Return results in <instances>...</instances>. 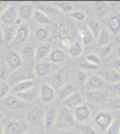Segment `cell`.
<instances>
[{
  "label": "cell",
  "instance_id": "obj_15",
  "mask_svg": "<svg viewBox=\"0 0 120 134\" xmlns=\"http://www.w3.org/2000/svg\"><path fill=\"white\" fill-rule=\"evenodd\" d=\"M30 27L28 24L26 23H22L20 26L17 27L16 30V34H15V38L14 41L16 44H22L24 41H26V40L28 38V37L30 36Z\"/></svg>",
  "mask_w": 120,
  "mask_h": 134
},
{
  "label": "cell",
  "instance_id": "obj_40",
  "mask_svg": "<svg viewBox=\"0 0 120 134\" xmlns=\"http://www.w3.org/2000/svg\"><path fill=\"white\" fill-rule=\"evenodd\" d=\"M75 78H76V82H77L78 85H80V86H84L85 82H86L87 80H88L87 73L82 70H80L76 72Z\"/></svg>",
  "mask_w": 120,
  "mask_h": 134
},
{
  "label": "cell",
  "instance_id": "obj_32",
  "mask_svg": "<svg viewBox=\"0 0 120 134\" xmlns=\"http://www.w3.org/2000/svg\"><path fill=\"white\" fill-rule=\"evenodd\" d=\"M49 81L52 85L56 86V87H59L60 85H64V81H65V74L62 72H56L52 73L51 76L49 78ZM51 85V86H52Z\"/></svg>",
  "mask_w": 120,
  "mask_h": 134
},
{
  "label": "cell",
  "instance_id": "obj_21",
  "mask_svg": "<svg viewBox=\"0 0 120 134\" xmlns=\"http://www.w3.org/2000/svg\"><path fill=\"white\" fill-rule=\"evenodd\" d=\"M26 121H27L28 124H30L32 125H39L41 122H43V118L41 115L40 110L33 109L30 111L26 114Z\"/></svg>",
  "mask_w": 120,
  "mask_h": 134
},
{
  "label": "cell",
  "instance_id": "obj_39",
  "mask_svg": "<svg viewBox=\"0 0 120 134\" xmlns=\"http://www.w3.org/2000/svg\"><path fill=\"white\" fill-rule=\"evenodd\" d=\"M22 55L26 59H32L35 57V49L30 46H26L22 49Z\"/></svg>",
  "mask_w": 120,
  "mask_h": 134
},
{
  "label": "cell",
  "instance_id": "obj_2",
  "mask_svg": "<svg viewBox=\"0 0 120 134\" xmlns=\"http://www.w3.org/2000/svg\"><path fill=\"white\" fill-rule=\"evenodd\" d=\"M75 119L74 117L73 112H70L67 108H63L58 111L56 126L62 130H70L75 126Z\"/></svg>",
  "mask_w": 120,
  "mask_h": 134
},
{
  "label": "cell",
  "instance_id": "obj_18",
  "mask_svg": "<svg viewBox=\"0 0 120 134\" xmlns=\"http://www.w3.org/2000/svg\"><path fill=\"white\" fill-rule=\"evenodd\" d=\"M92 7L95 10L97 15L102 19L107 18L111 12L109 5H108L105 2H94L92 4Z\"/></svg>",
  "mask_w": 120,
  "mask_h": 134
},
{
  "label": "cell",
  "instance_id": "obj_55",
  "mask_svg": "<svg viewBox=\"0 0 120 134\" xmlns=\"http://www.w3.org/2000/svg\"><path fill=\"white\" fill-rule=\"evenodd\" d=\"M23 134H35V133H34L33 131H29V130H28V131H25V132L23 133Z\"/></svg>",
  "mask_w": 120,
  "mask_h": 134
},
{
  "label": "cell",
  "instance_id": "obj_41",
  "mask_svg": "<svg viewBox=\"0 0 120 134\" xmlns=\"http://www.w3.org/2000/svg\"><path fill=\"white\" fill-rule=\"evenodd\" d=\"M11 73V70L8 68V66L6 64H1L0 66V80L2 81H7L9 79Z\"/></svg>",
  "mask_w": 120,
  "mask_h": 134
},
{
  "label": "cell",
  "instance_id": "obj_9",
  "mask_svg": "<svg viewBox=\"0 0 120 134\" xmlns=\"http://www.w3.org/2000/svg\"><path fill=\"white\" fill-rule=\"evenodd\" d=\"M6 64L12 72L23 66V60L18 53L14 50H10L6 54Z\"/></svg>",
  "mask_w": 120,
  "mask_h": 134
},
{
  "label": "cell",
  "instance_id": "obj_19",
  "mask_svg": "<svg viewBox=\"0 0 120 134\" xmlns=\"http://www.w3.org/2000/svg\"><path fill=\"white\" fill-rule=\"evenodd\" d=\"M100 77L103 78L106 81H109L112 83L120 82V74L112 68L102 70L100 72Z\"/></svg>",
  "mask_w": 120,
  "mask_h": 134
},
{
  "label": "cell",
  "instance_id": "obj_12",
  "mask_svg": "<svg viewBox=\"0 0 120 134\" xmlns=\"http://www.w3.org/2000/svg\"><path fill=\"white\" fill-rule=\"evenodd\" d=\"M74 117L77 122H85L91 118V110L86 105L82 104L73 110Z\"/></svg>",
  "mask_w": 120,
  "mask_h": 134
},
{
  "label": "cell",
  "instance_id": "obj_50",
  "mask_svg": "<svg viewBox=\"0 0 120 134\" xmlns=\"http://www.w3.org/2000/svg\"><path fill=\"white\" fill-rule=\"evenodd\" d=\"M113 69H114L116 72H117L120 74V60L118 59V58L115 61L114 65H113Z\"/></svg>",
  "mask_w": 120,
  "mask_h": 134
},
{
  "label": "cell",
  "instance_id": "obj_36",
  "mask_svg": "<svg viewBox=\"0 0 120 134\" xmlns=\"http://www.w3.org/2000/svg\"><path fill=\"white\" fill-rule=\"evenodd\" d=\"M87 27L89 28L91 34L94 37V38H97L100 32V24L99 21H89V23L87 24Z\"/></svg>",
  "mask_w": 120,
  "mask_h": 134
},
{
  "label": "cell",
  "instance_id": "obj_57",
  "mask_svg": "<svg viewBox=\"0 0 120 134\" xmlns=\"http://www.w3.org/2000/svg\"><path fill=\"white\" fill-rule=\"evenodd\" d=\"M0 66H1V62H0Z\"/></svg>",
  "mask_w": 120,
  "mask_h": 134
},
{
  "label": "cell",
  "instance_id": "obj_38",
  "mask_svg": "<svg viewBox=\"0 0 120 134\" xmlns=\"http://www.w3.org/2000/svg\"><path fill=\"white\" fill-rule=\"evenodd\" d=\"M108 110L110 111H115V110H119L120 109V97L117 98H110L107 105Z\"/></svg>",
  "mask_w": 120,
  "mask_h": 134
},
{
  "label": "cell",
  "instance_id": "obj_24",
  "mask_svg": "<svg viewBox=\"0 0 120 134\" xmlns=\"http://www.w3.org/2000/svg\"><path fill=\"white\" fill-rule=\"evenodd\" d=\"M3 28V40L6 43L9 44L14 40L15 34H16L17 27L14 25L13 26H2Z\"/></svg>",
  "mask_w": 120,
  "mask_h": 134
},
{
  "label": "cell",
  "instance_id": "obj_44",
  "mask_svg": "<svg viewBox=\"0 0 120 134\" xmlns=\"http://www.w3.org/2000/svg\"><path fill=\"white\" fill-rule=\"evenodd\" d=\"M85 61L99 66L100 64V57L99 55H97L95 53H89L85 57Z\"/></svg>",
  "mask_w": 120,
  "mask_h": 134
},
{
  "label": "cell",
  "instance_id": "obj_11",
  "mask_svg": "<svg viewBox=\"0 0 120 134\" xmlns=\"http://www.w3.org/2000/svg\"><path fill=\"white\" fill-rule=\"evenodd\" d=\"M84 103V96L81 92L75 91L74 94H72L69 98H67L65 100L62 102L63 105L66 108H75Z\"/></svg>",
  "mask_w": 120,
  "mask_h": 134
},
{
  "label": "cell",
  "instance_id": "obj_4",
  "mask_svg": "<svg viewBox=\"0 0 120 134\" xmlns=\"http://www.w3.org/2000/svg\"><path fill=\"white\" fill-rule=\"evenodd\" d=\"M18 18L17 9L10 4L9 6L5 10V12L0 15V23L2 26H15V23Z\"/></svg>",
  "mask_w": 120,
  "mask_h": 134
},
{
  "label": "cell",
  "instance_id": "obj_29",
  "mask_svg": "<svg viewBox=\"0 0 120 134\" xmlns=\"http://www.w3.org/2000/svg\"><path fill=\"white\" fill-rule=\"evenodd\" d=\"M36 9H39L42 13H44L46 15L49 17V15H58L61 14V12L54 5H49V4H41L38 5Z\"/></svg>",
  "mask_w": 120,
  "mask_h": 134
},
{
  "label": "cell",
  "instance_id": "obj_14",
  "mask_svg": "<svg viewBox=\"0 0 120 134\" xmlns=\"http://www.w3.org/2000/svg\"><path fill=\"white\" fill-rule=\"evenodd\" d=\"M35 7L30 4L21 5L17 8V15L22 21H28L33 16Z\"/></svg>",
  "mask_w": 120,
  "mask_h": 134
},
{
  "label": "cell",
  "instance_id": "obj_35",
  "mask_svg": "<svg viewBox=\"0 0 120 134\" xmlns=\"http://www.w3.org/2000/svg\"><path fill=\"white\" fill-rule=\"evenodd\" d=\"M56 8L62 13H65V14H67V13H72L73 11V5L70 3V2H58L55 5Z\"/></svg>",
  "mask_w": 120,
  "mask_h": 134
},
{
  "label": "cell",
  "instance_id": "obj_31",
  "mask_svg": "<svg viewBox=\"0 0 120 134\" xmlns=\"http://www.w3.org/2000/svg\"><path fill=\"white\" fill-rule=\"evenodd\" d=\"M67 52L68 54L73 57H79L84 52V47L81 44L79 41L75 40V42H73L67 48Z\"/></svg>",
  "mask_w": 120,
  "mask_h": 134
},
{
  "label": "cell",
  "instance_id": "obj_28",
  "mask_svg": "<svg viewBox=\"0 0 120 134\" xmlns=\"http://www.w3.org/2000/svg\"><path fill=\"white\" fill-rule=\"evenodd\" d=\"M51 52V45L49 43H45L37 47L35 50V57L38 60H43L48 55H49Z\"/></svg>",
  "mask_w": 120,
  "mask_h": 134
},
{
  "label": "cell",
  "instance_id": "obj_51",
  "mask_svg": "<svg viewBox=\"0 0 120 134\" xmlns=\"http://www.w3.org/2000/svg\"><path fill=\"white\" fill-rule=\"evenodd\" d=\"M58 134H73V133H72L69 130H62V131H60Z\"/></svg>",
  "mask_w": 120,
  "mask_h": 134
},
{
  "label": "cell",
  "instance_id": "obj_1",
  "mask_svg": "<svg viewBox=\"0 0 120 134\" xmlns=\"http://www.w3.org/2000/svg\"><path fill=\"white\" fill-rule=\"evenodd\" d=\"M34 77H35L34 71L30 70L28 67L22 66L21 68L12 72L9 79L7 80V82L9 83L10 86H14V84L21 82V81L33 80Z\"/></svg>",
  "mask_w": 120,
  "mask_h": 134
},
{
  "label": "cell",
  "instance_id": "obj_56",
  "mask_svg": "<svg viewBox=\"0 0 120 134\" xmlns=\"http://www.w3.org/2000/svg\"><path fill=\"white\" fill-rule=\"evenodd\" d=\"M4 116H5V115H4V114L2 113L1 111H0V122H1V120H2V119L4 118Z\"/></svg>",
  "mask_w": 120,
  "mask_h": 134
},
{
  "label": "cell",
  "instance_id": "obj_58",
  "mask_svg": "<svg viewBox=\"0 0 120 134\" xmlns=\"http://www.w3.org/2000/svg\"><path fill=\"white\" fill-rule=\"evenodd\" d=\"M119 134H120V131H119Z\"/></svg>",
  "mask_w": 120,
  "mask_h": 134
},
{
  "label": "cell",
  "instance_id": "obj_53",
  "mask_svg": "<svg viewBox=\"0 0 120 134\" xmlns=\"http://www.w3.org/2000/svg\"><path fill=\"white\" fill-rule=\"evenodd\" d=\"M3 40V28H2V25L0 24V41Z\"/></svg>",
  "mask_w": 120,
  "mask_h": 134
},
{
  "label": "cell",
  "instance_id": "obj_8",
  "mask_svg": "<svg viewBox=\"0 0 120 134\" xmlns=\"http://www.w3.org/2000/svg\"><path fill=\"white\" fill-rule=\"evenodd\" d=\"M28 130V124L23 121L10 120L6 124V131L8 134H23Z\"/></svg>",
  "mask_w": 120,
  "mask_h": 134
},
{
  "label": "cell",
  "instance_id": "obj_33",
  "mask_svg": "<svg viewBox=\"0 0 120 134\" xmlns=\"http://www.w3.org/2000/svg\"><path fill=\"white\" fill-rule=\"evenodd\" d=\"M32 17L34 18V21L40 25H48L50 23L49 17L48 15H46L44 13H42L39 9H36V8H35V11H34V14Z\"/></svg>",
  "mask_w": 120,
  "mask_h": 134
},
{
  "label": "cell",
  "instance_id": "obj_5",
  "mask_svg": "<svg viewBox=\"0 0 120 134\" xmlns=\"http://www.w3.org/2000/svg\"><path fill=\"white\" fill-rule=\"evenodd\" d=\"M56 33L61 41L65 40H74L75 38V32L71 31L67 23L65 21H60L56 24Z\"/></svg>",
  "mask_w": 120,
  "mask_h": 134
},
{
  "label": "cell",
  "instance_id": "obj_48",
  "mask_svg": "<svg viewBox=\"0 0 120 134\" xmlns=\"http://www.w3.org/2000/svg\"><path fill=\"white\" fill-rule=\"evenodd\" d=\"M112 51V47H111V44L108 45V46H105L103 47H100V55L103 57H108V55L111 53Z\"/></svg>",
  "mask_w": 120,
  "mask_h": 134
},
{
  "label": "cell",
  "instance_id": "obj_10",
  "mask_svg": "<svg viewBox=\"0 0 120 134\" xmlns=\"http://www.w3.org/2000/svg\"><path fill=\"white\" fill-rule=\"evenodd\" d=\"M3 103L6 107L9 108L14 111H17V110H22L25 107V102L21 100L18 97L14 95H8L5 98H3Z\"/></svg>",
  "mask_w": 120,
  "mask_h": 134
},
{
  "label": "cell",
  "instance_id": "obj_43",
  "mask_svg": "<svg viewBox=\"0 0 120 134\" xmlns=\"http://www.w3.org/2000/svg\"><path fill=\"white\" fill-rule=\"evenodd\" d=\"M80 67L82 68V71H86V72H92V71H97L99 70V66L95 65L93 64H91V63L87 62V61H82L79 64Z\"/></svg>",
  "mask_w": 120,
  "mask_h": 134
},
{
  "label": "cell",
  "instance_id": "obj_54",
  "mask_svg": "<svg viewBox=\"0 0 120 134\" xmlns=\"http://www.w3.org/2000/svg\"><path fill=\"white\" fill-rule=\"evenodd\" d=\"M117 57H118V59L120 60V46L117 47Z\"/></svg>",
  "mask_w": 120,
  "mask_h": 134
},
{
  "label": "cell",
  "instance_id": "obj_23",
  "mask_svg": "<svg viewBox=\"0 0 120 134\" xmlns=\"http://www.w3.org/2000/svg\"><path fill=\"white\" fill-rule=\"evenodd\" d=\"M75 92V87L73 84H64L63 86H61L59 88V93H58V98L61 102H63L67 98L71 96L72 94Z\"/></svg>",
  "mask_w": 120,
  "mask_h": 134
},
{
  "label": "cell",
  "instance_id": "obj_46",
  "mask_svg": "<svg viewBox=\"0 0 120 134\" xmlns=\"http://www.w3.org/2000/svg\"><path fill=\"white\" fill-rule=\"evenodd\" d=\"M71 17L74 20H75L77 21H82L86 18V14H85V13L84 11L76 10V11H73V12L71 13Z\"/></svg>",
  "mask_w": 120,
  "mask_h": 134
},
{
  "label": "cell",
  "instance_id": "obj_26",
  "mask_svg": "<svg viewBox=\"0 0 120 134\" xmlns=\"http://www.w3.org/2000/svg\"><path fill=\"white\" fill-rule=\"evenodd\" d=\"M49 60L52 64H62L65 60V52L60 48H54L52 49L49 54Z\"/></svg>",
  "mask_w": 120,
  "mask_h": 134
},
{
  "label": "cell",
  "instance_id": "obj_3",
  "mask_svg": "<svg viewBox=\"0 0 120 134\" xmlns=\"http://www.w3.org/2000/svg\"><path fill=\"white\" fill-rule=\"evenodd\" d=\"M114 120V115L110 112H99L94 116V124L96 128L100 131H105L108 130L111 124V122Z\"/></svg>",
  "mask_w": 120,
  "mask_h": 134
},
{
  "label": "cell",
  "instance_id": "obj_27",
  "mask_svg": "<svg viewBox=\"0 0 120 134\" xmlns=\"http://www.w3.org/2000/svg\"><path fill=\"white\" fill-rule=\"evenodd\" d=\"M15 96L18 97L23 102H33L34 100H36L37 96H38V92H37L35 88H32L26 90V91L18 93Z\"/></svg>",
  "mask_w": 120,
  "mask_h": 134
},
{
  "label": "cell",
  "instance_id": "obj_34",
  "mask_svg": "<svg viewBox=\"0 0 120 134\" xmlns=\"http://www.w3.org/2000/svg\"><path fill=\"white\" fill-rule=\"evenodd\" d=\"M120 131V116H117L114 118L109 127L105 131L106 134H119Z\"/></svg>",
  "mask_w": 120,
  "mask_h": 134
},
{
  "label": "cell",
  "instance_id": "obj_16",
  "mask_svg": "<svg viewBox=\"0 0 120 134\" xmlns=\"http://www.w3.org/2000/svg\"><path fill=\"white\" fill-rule=\"evenodd\" d=\"M58 110L52 107L48 110L45 113L44 116H43V124L46 129H49L56 124V119H58Z\"/></svg>",
  "mask_w": 120,
  "mask_h": 134
},
{
  "label": "cell",
  "instance_id": "obj_45",
  "mask_svg": "<svg viewBox=\"0 0 120 134\" xmlns=\"http://www.w3.org/2000/svg\"><path fill=\"white\" fill-rule=\"evenodd\" d=\"M81 131L84 134H100L99 130L91 124H82L81 126Z\"/></svg>",
  "mask_w": 120,
  "mask_h": 134
},
{
  "label": "cell",
  "instance_id": "obj_7",
  "mask_svg": "<svg viewBox=\"0 0 120 134\" xmlns=\"http://www.w3.org/2000/svg\"><path fill=\"white\" fill-rule=\"evenodd\" d=\"M39 96L42 103H50L55 99V90L50 84L42 83L39 88Z\"/></svg>",
  "mask_w": 120,
  "mask_h": 134
},
{
  "label": "cell",
  "instance_id": "obj_30",
  "mask_svg": "<svg viewBox=\"0 0 120 134\" xmlns=\"http://www.w3.org/2000/svg\"><path fill=\"white\" fill-rule=\"evenodd\" d=\"M97 40V46L100 47H103L105 46H108V45L110 44L111 38H110V34L108 31L107 30H102L100 31L99 36L96 38Z\"/></svg>",
  "mask_w": 120,
  "mask_h": 134
},
{
  "label": "cell",
  "instance_id": "obj_52",
  "mask_svg": "<svg viewBox=\"0 0 120 134\" xmlns=\"http://www.w3.org/2000/svg\"><path fill=\"white\" fill-rule=\"evenodd\" d=\"M0 134H5V127L0 122Z\"/></svg>",
  "mask_w": 120,
  "mask_h": 134
},
{
  "label": "cell",
  "instance_id": "obj_47",
  "mask_svg": "<svg viewBox=\"0 0 120 134\" xmlns=\"http://www.w3.org/2000/svg\"><path fill=\"white\" fill-rule=\"evenodd\" d=\"M108 88H109V90L114 95L120 97V82L112 83L109 87H108Z\"/></svg>",
  "mask_w": 120,
  "mask_h": 134
},
{
  "label": "cell",
  "instance_id": "obj_25",
  "mask_svg": "<svg viewBox=\"0 0 120 134\" xmlns=\"http://www.w3.org/2000/svg\"><path fill=\"white\" fill-rule=\"evenodd\" d=\"M79 35L82 38V44L85 45V46L90 45L92 42L93 38H94V37L91 34L87 25H82L79 28Z\"/></svg>",
  "mask_w": 120,
  "mask_h": 134
},
{
  "label": "cell",
  "instance_id": "obj_37",
  "mask_svg": "<svg viewBox=\"0 0 120 134\" xmlns=\"http://www.w3.org/2000/svg\"><path fill=\"white\" fill-rule=\"evenodd\" d=\"M49 32L46 28H39L35 31L36 38L38 40H40V41H43V40H47L49 38Z\"/></svg>",
  "mask_w": 120,
  "mask_h": 134
},
{
  "label": "cell",
  "instance_id": "obj_42",
  "mask_svg": "<svg viewBox=\"0 0 120 134\" xmlns=\"http://www.w3.org/2000/svg\"><path fill=\"white\" fill-rule=\"evenodd\" d=\"M11 90V86L7 81H3L0 83V98H5L8 96Z\"/></svg>",
  "mask_w": 120,
  "mask_h": 134
},
{
  "label": "cell",
  "instance_id": "obj_13",
  "mask_svg": "<svg viewBox=\"0 0 120 134\" xmlns=\"http://www.w3.org/2000/svg\"><path fill=\"white\" fill-rule=\"evenodd\" d=\"M55 68L51 62L47 61H40L34 65L33 71L35 73V76L38 77H44L53 71Z\"/></svg>",
  "mask_w": 120,
  "mask_h": 134
},
{
  "label": "cell",
  "instance_id": "obj_17",
  "mask_svg": "<svg viewBox=\"0 0 120 134\" xmlns=\"http://www.w3.org/2000/svg\"><path fill=\"white\" fill-rule=\"evenodd\" d=\"M84 98L91 103H101L105 100L106 95L103 90H85Z\"/></svg>",
  "mask_w": 120,
  "mask_h": 134
},
{
  "label": "cell",
  "instance_id": "obj_20",
  "mask_svg": "<svg viewBox=\"0 0 120 134\" xmlns=\"http://www.w3.org/2000/svg\"><path fill=\"white\" fill-rule=\"evenodd\" d=\"M108 32L117 35L120 32V16L118 14H112L108 21Z\"/></svg>",
  "mask_w": 120,
  "mask_h": 134
},
{
  "label": "cell",
  "instance_id": "obj_22",
  "mask_svg": "<svg viewBox=\"0 0 120 134\" xmlns=\"http://www.w3.org/2000/svg\"><path fill=\"white\" fill-rule=\"evenodd\" d=\"M34 81L33 80H28V81H23L21 82H18L12 86V92L14 93L15 95L18 93L26 91V90H30V88H34Z\"/></svg>",
  "mask_w": 120,
  "mask_h": 134
},
{
  "label": "cell",
  "instance_id": "obj_49",
  "mask_svg": "<svg viewBox=\"0 0 120 134\" xmlns=\"http://www.w3.org/2000/svg\"><path fill=\"white\" fill-rule=\"evenodd\" d=\"M10 4L5 1H0V15L5 12V10L9 6Z\"/></svg>",
  "mask_w": 120,
  "mask_h": 134
},
{
  "label": "cell",
  "instance_id": "obj_6",
  "mask_svg": "<svg viewBox=\"0 0 120 134\" xmlns=\"http://www.w3.org/2000/svg\"><path fill=\"white\" fill-rule=\"evenodd\" d=\"M85 90H103L106 88V81L98 74L91 75L84 84Z\"/></svg>",
  "mask_w": 120,
  "mask_h": 134
}]
</instances>
